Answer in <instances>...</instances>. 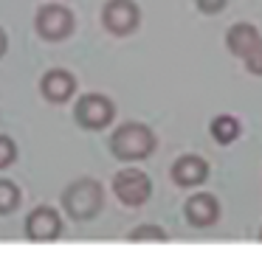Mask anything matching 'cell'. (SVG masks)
I'll list each match as a JSON object with an SVG mask.
<instances>
[{"mask_svg": "<svg viewBox=\"0 0 262 253\" xmlns=\"http://www.w3.org/2000/svg\"><path fill=\"white\" fill-rule=\"evenodd\" d=\"M243 62H245V67H248V73H254V76H262V37L256 39V45L243 56Z\"/></svg>", "mask_w": 262, "mask_h": 253, "instance_id": "16", "label": "cell"}, {"mask_svg": "<svg viewBox=\"0 0 262 253\" xmlns=\"http://www.w3.org/2000/svg\"><path fill=\"white\" fill-rule=\"evenodd\" d=\"M40 93L51 104H65L76 93V76L71 71H65V67H51L40 79Z\"/></svg>", "mask_w": 262, "mask_h": 253, "instance_id": "8", "label": "cell"}, {"mask_svg": "<svg viewBox=\"0 0 262 253\" xmlns=\"http://www.w3.org/2000/svg\"><path fill=\"white\" fill-rule=\"evenodd\" d=\"M14 160H17V144H14L9 135L0 132V169L12 166Z\"/></svg>", "mask_w": 262, "mask_h": 253, "instance_id": "15", "label": "cell"}, {"mask_svg": "<svg viewBox=\"0 0 262 253\" xmlns=\"http://www.w3.org/2000/svg\"><path fill=\"white\" fill-rule=\"evenodd\" d=\"M113 194L119 197L124 205L138 208L152 197V180L141 169H121L113 177Z\"/></svg>", "mask_w": 262, "mask_h": 253, "instance_id": "5", "label": "cell"}, {"mask_svg": "<svg viewBox=\"0 0 262 253\" xmlns=\"http://www.w3.org/2000/svg\"><path fill=\"white\" fill-rule=\"evenodd\" d=\"M256 39H259L256 26H251V22H234V26L226 31V48L231 51L234 56L243 59V56L256 45Z\"/></svg>", "mask_w": 262, "mask_h": 253, "instance_id": "11", "label": "cell"}, {"mask_svg": "<svg viewBox=\"0 0 262 253\" xmlns=\"http://www.w3.org/2000/svg\"><path fill=\"white\" fill-rule=\"evenodd\" d=\"M183 217L192 228H211V225L220 219V200L209 191H200L192 194L183 205Z\"/></svg>", "mask_w": 262, "mask_h": 253, "instance_id": "9", "label": "cell"}, {"mask_svg": "<svg viewBox=\"0 0 262 253\" xmlns=\"http://www.w3.org/2000/svg\"><path fill=\"white\" fill-rule=\"evenodd\" d=\"M102 205H104V189H102V183L93 180V177H79V180H74V183H68L62 191V208L71 219H76V222L93 219L102 211Z\"/></svg>", "mask_w": 262, "mask_h": 253, "instance_id": "1", "label": "cell"}, {"mask_svg": "<svg viewBox=\"0 0 262 253\" xmlns=\"http://www.w3.org/2000/svg\"><path fill=\"white\" fill-rule=\"evenodd\" d=\"M62 234V217L54 205H37L26 217V236L31 242H54Z\"/></svg>", "mask_w": 262, "mask_h": 253, "instance_id": "7", "label": "cell"}, {"mask_svg": "<svg viewBox=\"0 0 262 253\" xmlns=\"http://www.w3.org/2000/svg\"><path fill=\"white\" fill-rule=\"evenodd\" d=\"M259 242H262V228H259Z\"/></svg>", "mask_w": 262, "mask_h": 253, "instance_id": "19", "label": "cell"}, {"mask_svg": "<svg viewBox=\"0 0 262 253\" xmlns=\"http://www.w3.org/2000/svg\"><path fill=\"white\" fill-rule=\"evenodd\" d=\"M6 48H9V37H6V31L0 28V56L6 54Z\"/></svg>", "mask_w": 262, "mask_h": 253, "instance_id": "18", "label": "cell"}, {"mask_svg": "<svg viewBox=\"0 0 262 253\" xmlns=\"http://www.w3.org/2000/svg\"><path fill=\"white\" fill-rule=\"evenodd\" d=\"M127 239L130 242H166L169 234H166L161 225H138V228H133L130 234H127Z\"/></svg>", "mask_w": 262, "mask_h": 253, "instance_id": "13", "label": "cell"}, {"mask_svg": "<svg viewBox=\"0 0 262 253\" xmlns=\"http://www.w3.org/2000/svg\"><path fill=\"white\" fill-rule=\"evenodd\" d=\"M155 146H158L155 132L147 124H138V121L121 124L110 135V152L119 160H144V157H149L155 152Z\"/></svg>", "mask_w": 262, "mask_h": 253, "instance_id": "2", "label": "cell"}, {"mask_svg": "<svg viewBox=\"0 0 262 253\" xmlns=\"http://www.w3.org/2000/svg\"><path fill=\"white\" fill-rule=\"evenodd\" d=\"M194 3H198V9L203 11V14H217V11L226 9L228 0H194Z\"/></svg>", "mask_w": 262, "mask_h": 253, "instance_id": "17", "label": "cell"}, {"mask_svg": "<svg viewBox=\"0 0 262 253\" xmlns=\"http://www.w3.org/2000/svg\"><path fill=\"white\" fill-rule=\"evenodd\" d=\"M20 205V189L12 180H0V214H9Z\"/></svg>", "mask_w": 262, "mask_h": 253, "instance_id": "14", "label": "cell"}, {"mask_svg": "<svg viewBox=\"0 0 262 253\" xmlns=\"http://www.w3.org/2000/svg\"><path fill=\"white\" fill-rule=\"evenodd\" d=\"M102 26L113 37H130L141 26V9L136 0H107L102 9Z\"/></svg>", "mask_w": 262, "mask_h": 253, "instance_id": "6", "label": "cell"}, {"mask_svg": "<svg viewBox=\"0 0 262 253\" xmlns=\"http://www.w3.org/2000/svg\"><path fill=\"white\" fill-rule=\"evenodd\" d=\"M74 118L85 129H104L116 118V104L104 93H85L74 104Z\"/></svg>", "mask_w": 262, "mask_h": 253, "instance_id": "4", "label": "cell"}, {"mask_svg": "<svg viewBox=\"0 0 262 253\" xmlns=\"http://www.w3.org/2000/svg\"><path fill=\"white\" fill-rule=\"evenodd\" d=\"M209 132H211V138H214L220 146H228V144H234V141L243 135V124H239V118L223 112V116H214V118H211Z\"/></svg>", "mask_w": 262, "mask_h": 253, "instance_id": "12", "label": "cell"}, {"mask_svg": "<svg viewBox=\"0 0 262 253\" xmlns=\"http://www.w3.org/2000/svg\"><path fill=\"white\" fill-rule=\"evenodd\" d=\"M74 26H76L74 11L62 3H46L34 14L37 34L42 39H48V42H62V39H68L74 34Z\"/></svg>", "mask_w": 262, "mask_h": 253, "instance_id": "3", "label": "cell"}, {"mask_svg": "<svg viewBox=\"0 0 262 253\" xmlns=\"http://www.w3.org/2000/svg\"><path fill=\"white\" fill-rule=\"evenodd\" d=\"M172 183L181 186V189H194V186L206 183L209 177V160L200 155H181L169 169Z\"/></svg>", "mask_w": 262, "mask_h": 253, "instance_id": "10", "label": "cell"}]
</instances>
